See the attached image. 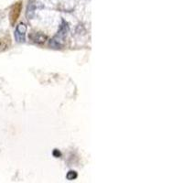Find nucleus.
<instances>
[{"mask_svg":"<svg viewBox=\"0 0 183 183\" xmlns=\"http://www.w3.org/2000/svg\"><path fill=\"white\" fill-rule=\"evenodd\" d=\"M31 40L36 42V43H39V44H41V43H44L47 40V37L44 36L43 34L41 33H34L31 35Z\"/></svg>","mask_w":183,"mask_h":183,"instance_id":"20e7f679","label":"nucleus"},{"mask_svg":"<svg viewBox=\"0 0 183 183\" xmlns=\"http://www.w3.org/2000/svg\"><path fill=\"white\" fill-rule=\"evenodd\" d=\"M21 2H18L17 3L16 5L14 6V7L12 9L11 12H10V16H9V18H10V23L11 25H14L15 23L17 22L19 15H20V11H21Z\"/></svg>","mask_w":183,"mask_h":183,"instance_id":"f03ea898","label":"nucleus"},{"mask_svg":"<svg viewBox=\"0 0 183 183\" xmlns=\"http://www.w3.org/2000/svg\"><path fill=\"white\" fill-rule=\"evenodd\" d=\"M67 178H68V179L72 180V179L77 178V173H76L75 171H69V173L67 174Z\"/></svg>","mask_w":183,"mask_h":183,"instance_id":"423d86ee","label":"nucleus"},{"mask_svg":"<svg viewBox=\"0 0 183 183\" xmlns=\"http://www.w3.org/2000/svg\"><path fill=\"white\" fill-rule=\"evenodd\" d=\"M11 46V39L9 36L0 38V53L9 50Z\"/></svg>","mask_w":183,"mask_h":183,"instance_id":"7ed1b4c3","label":"nucleus"},{"mask_svg":"<svg viewBox=\"0 0 183 183\" xmlns=\"http://www.w3.org/2000/svg\"><path fill=\"white\" fill-rule=\"evenodd\" d=\"M35 9H36V5L33 2V0H31V1L28 3V9H27V17L28 18H33L34 13H35Z\"/></svg>","mask_w":183,"mask_h":183,"instance_id":"39448f33","label":"nucleus"},{"mask_svg":"<svg viewBox=\"0 0 183 183\" xmlns=\"http://www.w3.org/2000/svg\"><path fill=\"white\" fill-rule=\"evenodd\" d=\"M26 32H27V26L24 23H19L17 26L16 30L14 32L15 40L18 42H25L26 40Z\"/></svg>","mask_w":183,"mask_h":183,"instance_id":"f257e3e1","label":"nucleus"}]
</instances>
